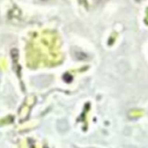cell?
I'll list each match as a JSON object with an SVG mask.
<instances>
[]
</instances>
